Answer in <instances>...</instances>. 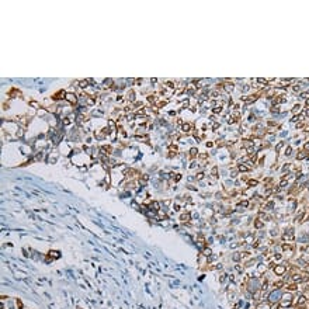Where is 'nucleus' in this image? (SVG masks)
<instances>
[{
  "mask_svg": "<svg viewBox=\"0 0 309 309\" xmlns=\"http://www.w3.org/2000/svg\"><path fill=\"white\" fill-rule=\"evenodd\" d=\"M282 294H284V292H282L281 288H275V290H273V291L268 294L267 302L271 303V305H278L280 301H281V298H282Z\"/></svg>",
  "mask_w": 309,
  "mask_h": 309,
  "instance_id": "f257e3e1",
  "label": "nucleus"
},
{
  "mask_svg": "<svg viewBox=\"0 0 309 309\" xmlns=\"http://www.w3.org/2000/svg\"><path fill=\"white\" fill-rule=\"evenodd\" d=\"M273 271L275 275L278 277H282L284 274L287 273V264H275L273 267Z\"/></svg>",
  "mask_w": 309,
  "mask_h": 309,
  "instance_id": "f03ea898",
  "label": "nucleus"
},
{
  "mask_svg": "<svg viewBox=\"0 0 309 309\" xmlns=\"http://www.w3.org/2000/svg\"><path fill=\"white\" fill-rule=\"evenodd\" d=\"M282 239H284V240H287V242H291V240H294V239H295L294 229H292V228L285 229V230H284V233H282Z\"/></svg>",
  "mask_w": 309,
  "mask_h": 309,
  "instance_id": "7ed1b4c3",
  "label": "nucleus"
},
{
  "mask_svg": "<svg viewBox=\"0 0 309 309\" xmlns=\"http://www.w3.org/2000/svg\"><path fill=\"white\" fill-rule=\"evenodd\" d=\"M295 302H297V306H303L306 302H308V299H306V295L305 294H299L297 298H295Z\"/></svg>",
  "mask_w": 309,
  "mask_h": 309,
  "instance_id": "20e7f679",
  "label": "nucleus"
},
{
  "mask_svg": "<svg viewBox=\"0 0 309 309\" xmlns=\"http://www.w3.org/2000/svg\"><path fill=\"white\" fill-rule=\"evenodd\" d=\"M256 309H271V303H268L267 301H263L260 303H257Z\"/></svg>",
  "mask_w": 309,
  "mask_h": 309,
  "instance_id": "39448f33",
  "label": "nucleus"
},
{
  "mask_svg": "<svg viewBox=\"0 0 309 309\" xmlns=\"http://www.w3.org/2000/svg\"><path fill=\"white\" fill-rule=\"evenodd\" d=\"M236 169H237V172H242V173L250 172V167H249V166H246V163H239Z\"/></svg>",
  "mask_w": 309,
  "mask_h": 309,
  "instance_id": "423d86ee",
  "label": "nucleus"
},
{
  "mask_svg": "<svg viewBox=\"0 0 309 309\" xmlns=\"http://www.w3.org/2000/svg\"><path fill=\"white\" fill-rule=\"evenodd\" d=\"M66 100L69 101V103H72V104H74V103L77 101V97H76V94H73V93H66Z\"/></svg>",
  "mask_w": 309,
  "mask_h": 309,
  "instance_id": "0eeeda50",
  "label": "nucleus"
},
{
  "mask_svg": "<svg viewBox=\"0 0 309 309\" xmlns=\"http://www.w3.org/2000/svg\"><path fill=\"white\" fill-rule=\"evenodd\" d=\"M149 208H153V212H159V211H160V202H157V201H152V202H150V205H149Z\"/></svg>",
  "mask_w": 309,
  "mask_h": 309,
  "instance_id": "6e6552de",
  "label": "nucleus"
},
{
  "mask_svg": "<svg viewBox=\"0 0 309 309\" xmlns=\"http://www.w3.org/2000/svg\"><path fill=\"white\" fill-rule=\"evenodd\" d=\"M242 259H243V253L236 252V253H233V255H232V260H233V261H236V263L242 261Z\"/></svg>",
  "mask_w": 309,
  "mask_h": 309,
  "instance_id": "1a4fd4ad",
  "label": "nucleus"
},
{
  "mask_svg": "<svg viewBox=\"0 0 309 309\" xmlns=\"http://www.w3.org/2000/svg\"><path fill=\"white\" fill-rule=\"evenodd\" d=\"M309 156V153L306 152V150H301L299 153L297 154V160H303V159H306Z\"/></svg>",
  "mask_w": 309,
  "mask_h": 309,
  "instance_id": "9d476101",
  "label": "nucleus"
},
{
  "mask_svg": "<svg viewBox=\"0 0 309 309\" xmlns=\"http://www.w3.org/2000/svg\"><path fill=\"white\" fill-rule=\"evenodd\" d=\"M253 225H255L256 229H261V228H264V222L261 221V219L256 218V219H255V222H253Z\"/></svg>",
  "mask_w": 309,
  "mask_h": 309,
  "instance_id": "9b49d317",
  "label": "nucleus"
},
{
  "mask_svg": "<svg viewBox=\"0 0 309 309\" xmlns=\"http://www.w3.org/2000/svg\"><path fill=\"white\" fill-rule=\"evenodd\" d=\"M305 214H306V212H305L303 209H301V212L295 217V221H297V222H302V219H305Z\"/></svg>",
  "mask_w": 309,
  "mask_h": 309,
  "instance_id": "f8f14e48",
  "label": "nucleus"
},
{
  "mask_svg": "<svg viewBox=\"0 0 309 309\" xmlns=\"http://www.w3.org/2000/svg\"><path fill=\"white\" fill-rule=\"evenodd\" d=\"M223 89H225V91H233V89H235V84L233 83H225L223 84Z\"/></svg>",
  "mask_w": 309,
  "mask_h": 309,
  "instance_id": "ddd939ff",
  "label": "nucleus"
},
{
  "mask_svg": "<svg viewBox=\"0 0 309 309\" xmlns=\"http://www.w3.org/2000/svg\"><path fill=\"white\" fill-rule=\"evenodd\" d=\"M274 205H275L274 201H268V202L264 204V209H266V211H271V209L274 208Z\"/></svg>",
  "mask_w": 309,
  "mask_h": 309,
  "instance_id": "4468645a",
  "label": "nucleus"
},
{
  "mask_svg": "<svg viewBox=\"0 0 309 309\" xmlns=\"http://www.w3.org/2000/svg\"><path fill=\"white\" fill-rule=\"evenodd\" d=\"M180 219H181L184 223H187L188 221H191V215H190V214H183L181 217H180Z\"/></svg>",
  "mask_w": 309,
  "mask_h": 309,
  "instance_id": "2eb2a0df",
  "label": "nucleus"
},
{
  "mask_svg": "<svg viewBox=\"0 0 309 309\" xmlns=\"http://www.w3.org/2000/svg\"><path fill=\"white\" fill-rule=\"evenodd\" d=\"M197 156H198V149H197V148H191L190 149V157L194 159V157H197Z\"/></svg>",
  "mask_w": 309,
  "mask_h": 309,
  "instance_id": "dca6fc26",
  "label": "nucleus"
},
{
  "mask_svg": "<svg viewBox=\"0 0 309 309\" xmlns=\"http://www.w3.org/2000/svg\"><path fill=\"white\" fill-rule=\"evenodd\" d=\"M181 131L184 132V134H187V132H190L191 131V125L187 122V124H183V127H181Z\"/></svg>",
  "mask_w": 309,
  "mask_h": 309,
  "instance_id": "f3484780",
  "label": "nucleus"
},
{
  "mask_svg": "<svg viewBox=\"0 0 309 309\" xmlns=\"http://www.w3.org/2000/svg\"><path fill=\"white\" fill-rule=\"evenodd\" d=\"M257 184H259V181H257V180H247V187H250V188L256 187Z\"/></svg>",
  "mask_w": 309,
  "mask_h": 309,
  "instance_id": "a211bd4d",
  "label": "nucleus"
},
{
  "mask_svg": "<svg viewBox=\"0 0 309 309\" xmlns=\"http://www.w3.org/2000/svg\"><path fill=\"white\" fill-rule=\"evenodd\" d=\"M239 205H240L242 208H247V207L250 205V202H249V200H242L239 202Z\"/></svg>",
  "mask_w": 309,
  "mask_h": 309,
  "instance_id": "6ab92c4d",
  "label": "nucleus"
},
{
  "mask_svg": "<svg viewBox=\"0 0 309 309\" xmlns=\"http://www.w3.org/2000/svg\"><path fill=\"white\" fill-rule=\"evenodd\" d=\"M211 176H212V177H218V167H217V166H214V167H212V170H211Z\"/></svg>",
  "mask_w": 309,
  "mask_h": 309,
  "instance_id": "aec40b11",
  "label": "nucleus"
},
{
  "mask_svg": "<svg viewBox=\"0 0 309 309\" xmlns=\"http://www.w3.org/2000/svg\"><path fill=\"white\" fill-rule=\"evenodd\" d=\"M204 177H205V174L202 172L197 173V176H195V179H197V181H201V180H204Z\"/></svg>",
  "mask_w": 309,
  "mask_h": 309,
  "instance_id": "412c9836",
  "label": "nucleus"
},
{
  "mask_svg": "<svg viewBox=\"0 0 309 309\" xmlns=\"http://www.w3.org/2000/svg\"><path fill=\"white\" fill-rule=\"evenodd\" d=\"M292 112H294V114H299V112H301V104H297V106H294V110H292Z\"/></svg>",
  "mask_w": 309,
  "mask_h": 309,
  "instance_id": "4be33fe9",
  "label": "nucleus"
},
{
  "mask_svg": "<svg viewBox=\"0 0 309 309\" xmlns=\"http://www.w3.org/2000/svg\"><path fill=\"white\" fill-rule=\"evenodd\" d=\"M284 146H285V142H280L278 145L275 146V152H280V150H281V149H282V148H284Z\"/></svg>",
  "mask_w": 309,
  "mask_h": 309,
  "instance_id": "5701e85b",
  "label": "nucleus"
},
{
  "mask_svg": "<svg viewBox=\"0 0 309 309\" xmlns=\"http://www.w3.org/2000/svg\"><path fill=\"white\" fill-rule=\"evenodd\" d=\"M284 154H285V156H291V154H292V148H291V146H287V149H285Z\"/></svg>",
  "mask_w": 309,
  "mask_h": 309,
  "instance_id": "b1692460",
  "label": "nucleus"
},
{
  "mask_svg": "<svg viewBox=\"0 0 309 309\" xmlns=\"http://www.w3.org/2000/svg\"><path fill=\"white\" fill-rule=\"evenodd\" d=\"M204 256H207V257H211V256H212V252H211V249H205V250H204Z\"/></svg>",
  "mask_w": 309,
  "mask_h": 309,
  "instance_id": "393cba45",
  "label": "nucleus"
},
{
  "mask_svg": "<svg viewBox=\"0 0 309 309\" xmlns=\"http://www.w3.org/2000/svg\"><path fill=\"white\" fill-rule=\"evenodd\" d=\"M303 150H306V152H309V141H308V142H306V143H305V145H303Z\"/></svg>",
  "mask_w": 309,
  "mask_h": 309,
  "instance_id": "a878e982",
  "label": "nucleus"
},
{
  "mask_svg": "<svg viewBox=\"0 0 309 309\" xmlns=\"http://www.w3.org/2000/svg\"><path fill=\"white\" fill-rule=\"evenodd\" d=\"M63 124H65V125H69V124H70V119H69V118H65L63 119Z\"/></svg>",
  "mask_w": 309,
  "mask_h": 309,
  "instance_id": "bb28decb",
  "label": "nucleus"
},
{
  "mask_svg": "<svg viewBox=\"0 0 309 309\" xmlns=\"http://www.w3.org/2000/svg\"><path fill=\"white\" fill-rule=\"evenodd\" d=\"M259 83H261V84H267V80H266V79H259Z\"/></svg>",
  "mask_w": 309,
  "mask_h": 309,
  "instance_id": "cd10ccee",
  "label": "nucleus"
},
{
  "mask_svg": "<svg viewBox=\"0 0 309 309\" xmlns=\"http://www.w3.org/2000/svg\"><path fill=\"white\" fill-rule=\"evenodd\" d=\"M30 104H31V106H32V107H38V103H35V101H31V103H30Z\"/></svg>",
  "mask_w": 309,
  "mask_h": 309,
  "instance_id": "c85d7f7f",
  "label": "nucleus"
},
{
  "mask_svg": "<svg viewBox=\"0 0 309 309\" xmlns=\"http://www.w3.org/2000/svg\"><path fill=\"white\" fill-rule=\"evenodd\" d=\"M212 146V142H207V148H211Z\"/></svg>",
  "mask_w": 309,
  "mask_h": 309,
  "instance_id": "c756f323",
  "label": "nucleus"
},
{
  "mask_svg": "<svg viewBox=\"0 0 309 309\" xmlns=\"http://www.w3.org/2000/svg\"><path fill=\"white\" fill-rule=\"evenodd\" d=\"M306 115H308V117H309V107H308V108H306Z\"/></svg>",
  "mask_w": 309,
  "mask_h": 309,
  "instance_id": "7c9ffc66",
  "label": "nucleus"
},
{
  "mask_svg": "<svg viewBox=\"0 0 309 309\" xmlns=\"http://www.w3.org/2000/svg\"><path fill=\"white\" fill-rule=\"evenodd\" d=\"M306 106H308V107H309V99H308V100H306Z\"/></svg>",
  "mask_w": 309,
  "mask_h": 309,
  "instance_id": "2f4dec72",
  "label": "nucleus"
}]
</instances>
